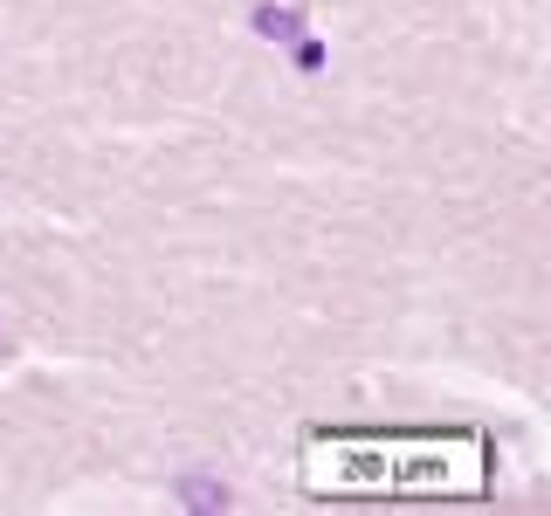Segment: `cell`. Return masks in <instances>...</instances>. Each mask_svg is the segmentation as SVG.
I'll return each instance as SVG.
<instances>
[{
    "mask_svg": "<svg viewBox=\"0 0 551 516\" xmlns=\"http://www.w3.org/2000/svg\"><path fill=\"white\" fill-rule=\"evenodd\" d=\"M255 35L262 42H297L304 21H297V7H255Z\"/></svg>",
    "mask_w": 551,
    "mask_h": 516,
    "instance_id": "obj_1",
    "label": "cell"
},
{
    "mask_svg": "<svg viewBox=\"0 0 551 516\" xmlns=\"http://www.w3.org/2000/svg\"><path fill=\"white\" fill-rule=\"evenodd\" d=\"M186 496H193L200 510H228V489H214V482H200V475H186Z\"/></svg>",
    "mask_w": 551,
    "mask_h": 516,
    "instance_id": "obj_2",
    "label": "cell"
},
{
    "mask_svg": "<svg viewBox=\"0 0 551 516\" xmlns=\"http://www.w3.org/2000/svg\"><path fill=\"white\" fill-rule=\"evenodd\" d=\"M297 69H324V42H297Z\"/></svg>",
    "mask_w": 551,
    "mask_h": 516,
    "instance_id": "obj_3",
    "label": "cell"
},
{
    "mask_svg": "<svg viewBox=\"0 0 551 516\" xmlns=\"http://www.w3.org/2000/svg\"><path fill=\"white\" fill-rule=\"evenodd\" d=\"M0 351H7V338H0Z\"/></svg>",
    "mask_w": 551,
    "mask_h": 516,
    "instance_id": "obj_4",
    "label": "cell"
}]
</instances>
